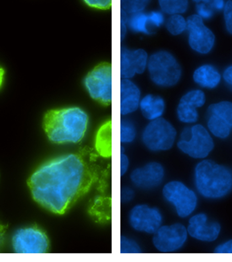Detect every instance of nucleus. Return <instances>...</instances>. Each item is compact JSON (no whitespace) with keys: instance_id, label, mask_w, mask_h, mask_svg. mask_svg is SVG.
Listing matches in <instances>:
<instances>
[{"instance_id":"1","label":"nucleus","mask_w":232,"mask_h":262,"mask_svg":"<svg viewBox=\"0 0 232 262\" xmlns=\"http://www.w3.org/2000/svg\"><path fill=\"white\" fill-rule=\"evenodd\" d=\"M86 150L62 156L39 166L27 180L33 200L56 214H64L86 195L96 180Z\"/></svg>"},{"instance_id":"2","label":"nucleus","mask_w":232,"mask_h":262,"mask_svg":"<svg viewBox=\"0 0 232 262\" xmlns=\"http://www.w3.org/2000/svg\"><path fill=\"white\" fill-rule=\"evenodd\" d=\"M88 116L80 107H66L48 111L43 128L49 140L55 143H79L83 139Z\"/></svg>"},{"instance_id":"3","label":"nucleus","mask_w":232,"mask_h":262,"mask_svg":"<svg viewBox=\"0 0 232 262\" xmlns=\"http://www.w3.org/2000/svg\"><path fill=\"white\" fill-rule=\"evenodd\" d=\"M195 185L203 198L222 199L232 191V171L212 160H203L195 169Z\"/></svg>"},{"instance_id":"4","label":"nucleus","mask_w":232,"mask_h":262,"mask_svg":"<svg viewBox=\"0 0 232 262\" xmlns=\"http://www.w3.org/2000/svg\"><path fill=\"white\" fill-rule=\"evenodd\" d=\"M147 69L152 82L161 88L176 86L182 77L180 63L168 51H158L152 54L149 57Z\"/></svg>"},{"instance_id":"5","label":"nucleus","mask_w":232,"mask_h":262,"mask_svg":"<svg viewBox=\"0 0 232 262\" xmlns=\"http://www.w3.org/2000/svg\"><path fill=\"white\" fill-rule=\"evenodd\" d=\"M177 132L174 126L164 118L153 120L144 128L143 142L152 151H164L172 148Z\"/></svg>"},{"instance_id":"6","label":"nucleus","mask_w":232,"mask_h":262,"mask_svg":"<svg viewBox=\"0 0 232 262\" xmlns=\"http://www.w3.org/2000/svg\"><path fill=\"white\" fill-rule=\"evenodd\" d=\"M87 92L94 100L102 104L112 101V66L101 63L88 73L84 81Z\"/></svg>"},{"instance_id":"7","label":"nucleus","mask_w":232,"mask_h":262,"mask_svg":"<svg viewBox=\"0 0 232 262\" xmlns=\"http://www.w3.org/2000/svg\"><path fill=\"white\" fill-rule=\"evenodd\" d=\"M164 199L171 203L180 217H187L193 213L197 206V194L180 181H171L163 189Z\"/></svg>"},{"instance_id":"8","label":"nucleus","mask_w":232,"mask_h":262,"mask_svg":"<svg viewBox=\"0 0 232 262\" xmlns=\"http://www.w3.org/2000/svg\"><path fill=\"white\" fill-rule=\"evenodd\" d=\"M188 44L192 50L200 54H208L213 50L216 36L202 18L197 14L187 18Z\"/></svg>"},{"instance_id":"9","label":"nucleus","mask_w":232,"mask_h":262,"mask_svg":"<svg viewBox=\"0 0 232 262\" xmlns=\"http://www.w3.org/2000/svg\"><path fill=\"white\" fill-rule=\"evenodd\" d=\"M191 138H181L177 147L191 158L203 159L214 149V141L208 131L201 124H196L191 128Z\"/></svg>"},{"instance_id":"10","label":"nucleus","mask_w":232,"mask_h":262,"mask_svg":"<svg viewBox=\"0 0 232 262\" xmlns=\"http://www.w3.org/2000/svg\"><path fill=\"white\" fill-rule=\"evenodd\" d=\"M12 242L13 249L18 253H45L49 249L48 236L37 227L18 230Z\"/></svg>"},{"instance_id":"11","label":"nucleus","mask_w":232,"mask_h":262,"mask_svg":"<svg viewBox=\"0 0 232 262\" xmlns=\"http://www.w3.org/2000/svg\"><path fill=\"white\" fill-rule=\"evenodd\" d=\"M207 126L215 137L225 139L232 129V102L220 101L207 110Z\"/></svg>"},{"instance_id":"12","label":"nucleus","mask_w":232,"mask_h":262,"mask_svg":"<svg viewBox=\"0 0 232 262\" xmlns=\"http://www.w3.org/2000/svg\"><path fill=\"white\" fill-rule=\"evenodd\" d=\"M187 238V228L182 224L161 226L154 233L153 245L160 252L171 253L182 248Z\"/></svg>"},{"instance_id":"13","label":"nucleus","mask_w":232,"mask_h":262,"mask_svg":"<svg viewBox=\"0 0 232 262\" xmlns=\"http://www.w3.org/2000/svg\"><path fill=\"white\" fill-rule=\"evenodd\" d=\"M129 224L137 232L154 234L163 224V215L158 208L139 205L129 212Z\"/></svg>"},{"instance_id":"14","label":"nucleus","mask_w":232,"mask_h":262,"mask_svg":"<svg viewBox=\"0 0 232 262\" xmlns=\"http://www.w3.org/2000/svg\"><path fill=\"white\" fill-rule=\"evenodd\" d=\"M149 54L142 48L121 49V76L122 79H131L134 75L146 71Z\"/></svg>"},{"instance_id":"15","label":"nucleus","mask_w":232,"mask_h":262,"mask_svg":"<svg viewBox=\"0 0 232 262\" xmlns=\"http://www.w3.org/2000/svg\"><path fill=\"white\" fill-rule=\"evenodd\" d=\"M205 94L202 90H193L186 93L179 101L176 110L179 121L188 124L197 122L199 118L197 110L205 104Z\"/></svg>"},{"instance_id":"16","label":"nucleus","mask_w":232,"mask_h":262,"mask_svg":"<svg viewBox=\"0 0 232 262\" xmlns=\"http://www.w3.org/2000/svg\"><path fill=\"white\" fill-rule=\"evenodd\" d=\"M164 179V168L161 164L151 162L133 170L130 179L140 189H152L161 185Z\"/></svg>"},{"instance_id":"17","label":"nucleus","mask_w":232,"mask_h":262,"mask_svg":"<svg viewBox=\"0 0 232 262\" xmlns=\"http://www.w3.org/2000/svg\"><path fill=\"white\" fill-rule=\"evenodd\" d=\"M188 234L200 242H213L220 234V224L208 222L204 213H199L191 217L187 227Z\"/></svg>"},{"instance_id":"18","label":"nucleus","mask_w":232,"mask_h":262,"mask_svg":"<svg viewBox=\"0 0 232 262\" xmlns=\"http://www.w3.org/2000/svg\"><path fill=\"white\" fill-rule=\"evenodd\" d=\"M141 90L129 79L121 81V115L127 116L138 110L140 106Z\"/></svg>"},{"instance_id":"19","label":"nucleus","mask_w":232,"mask_h":262,"mask_svg":"<svg viewBox=\"0 0 232 262\" xmlns=\"http://www.w3.org/2000/svg\"><path fill=\"white\" fill-rule=\"evenodd\" d=\"M193 80L202 89L214 90L220 84L222 75L214 66L204 64L194 71Z\"/></svg>"},{"instance_id":"20","label":"nucleus","mask_w":232,"mask_h":262,"mask_svg":"<svg viewBox=\"0 0 232 262\" xmlns=\"http://www.w3.org/2000/svg\"><path fill=\"white\" fill-rule=\"evenodd\" d=\"M141 112L149 121L160 118L165 111L164 98L155 95H147L140 101Z\"/></svg>"},{"instance_id":"21","label":"nucleus","mask_w":232,"mask_h":262,"mask_svg":"<svg viewBox=\"0 0 232 262\" xmlns=\"http://www.w3.org/2000/svg\"><path fill=\"white\" fill-rule=\"evenodd\" d=\"M128 27L135 33L151 34V27L149 26L148 13L144 12H135L128 14Z\"/></svg>"},{"instance_id":"22","label":"nucleus","mask_w":232,"mask_h":262,"mask_svg":"<svg viewBox=\"0 0 232 262\" xmlns=\"http://www.w3.org/2000/svg\"><path fill=\"white\" fill-rule=\"evenodd\" d=\"M161 12L168 14H183L190 6L189 0H157Z\"/></svg>"},{"instance_id":"23","label":"nucleus","mask_w":232,"mask_h":262,"mask_svg":"<svg viewBox=\"0 0 232 262\" xmlns=\"http://www.w3.org/2000/svg\"><path fill=\"white\" fill-rule=\"evenodd\" d=\"M164 25L167 31L173 36L181 35L187 31V18L182 14L169 15Z\"/></svg>"},{"instance_id":"24","label":"nucleus","mask_w":232,"mask_h":262,"mask_svg":"<svg viewBox=\"0 0 232 262\" xmlns=\"http://www.w3.org/2000/svg\"><path fill=\"white\" fill-rule=\"evenodd\" d=\"M151 0H121L122 11L128 14L144 12Z\"/></svg>"},{"instance_id":"25","label":"nucleus","mask_w":232,"mask_h":262,"mask_svg":"<svg viewBox=\"0 0 232 262\" xmlns=\"http://www.w3.org/2000/svg\"><path fill=\"white\" fill-rule=\"evenodd\" d=\"M196 5L197 15L203 20H208L214 16V9L211 0H192Z\"/></svg>"},{"instance_id":"26","label":"nucleus","mask_w":232,"mask_h":262,"mask_svg":"<svg viewBox=\"0 0 232 262\" xmlns=\"http://www.w3.org/2000/svg\"><path fill=\"white\" fill-rule=\"evenodd\" d=\"M136 137V129L134 124L128 121L121 122V142L123 143H132Z\"/></svg>"},{"instance_id":"27","label":"nucleus","mask_w":232,"mask_h":262,"mask_svg":"<svg viewBox=\"0 0 232 262\" xmlns=\"http://www.w3.org/2000/svg\"><path fill=\"white\" fill-rule=\"evenodd\" d=\"M121 253H140L142 249L134 241L122 236L121 238Z\"/></svg>"},{"instance_id":"28","label":"nucleus","mask_w":232,"mask_h":262,"mask_svg":"<svg viewBox=\"0 0 232 262\" xmlns=\"http://www.w3.org/2000/svg\"><path fill=\"white\" fill-rule=\"evenodd\" d=\"M148 19L151 28H160L165 24V16L164 12L160 11H152L148 12Z\"/></svg>"},{"instance_id":"29","label":"nucleus","mask_w":232,"mask_h":262,"mask_svg":"<svg viewBox=\"0 0 232 262\" xmlns=\"http://www.w3.org/2000/svg\"><path fill=\"white\" fill-rule=\"evenodd\" d=\"M223 12L225 29L232 35V0H226Z\"/></svg>"},{"instance_id":"30","label":"nucleus","mask_w":232,"mask_h":262,"mask_svg":"<svg viewBox=\"0 0 232 262\" xmlns=\"http://www.w3.org/2000/svg\"><path fill=\"white\" fill-rule=\"evenodd\" d=\"M84 2L92 8L107 10L112 6V0H83Z\"/></svg>"},{"instance_id":"31","label":"nucleus","mask_w":232,"mask_h":262,"mask_svg":"<svg viewBox=\"0 0 232 262\" xmlns=\"http://www.w3.org/2000/svg\"><path fill=\"white\" fill-rule=\"evenodd\" d=\"M128 14L124 11H121V38L122 39L125 38L126 33L128 31Z\"/></svg>"},{"instance_id":"32","label":"nucleus","mask_w":232,"mask_h":262,"mask_svg":"<svg viewBox=\"0 0 232 262\" xmlns=\"http://www.w3.org/2000/svg\"><path fill=\"white\" fill-rule=\"evenodd\" d=\"M129 166V159L124 154L123 147H121V176H123L128 170Z\"/></svg>"},{"instance_id":"33","label":"nucleus","mask_w":232,"mask_h":262,"mask_svg":"<svg viewBox=\"0 0 232 262\" xmlns=\"http://www.w3.org/2000/svg\"><path fill=\"white\" fill-rule=\"evenodd\" d=\"M215 253H232V239L217 246L214 250Z\"/></svg>"},{"instance_id":"34","label":"nucleus","mask_w":232,"mask_h":262,"mask_svg":"<svg viewBox=\"0 0 232 262\" xmlns=\"http://www.w3.org/2000/svg\"><path fill=\"white\" fill-rule=\"evenodd\" d=\"M134 191L130 188H123L122 191V201H130L134 198Z\"/></svg>"},{"instance_id":"35","label":"nucleus","mask_w":232,"mask_h":262,"mask_svg":"<svg viewBox=\"0 0 232 262\" xmlns=\"http://www.w3.org/2000/svg\"><path fill=\"white\" fill-rule=\"evenodd\" d=\"M223 80L229 86H232V65L228 67L224 71H223Z\"/></svg>"},{"instance_id":"36","label":"nucleus","mask_w":232,"mask_h":262,"mask_svg":"<svg viewBox=\"0 0 232 262\" xmlns=\"http://www.w3.org/2000/svg\"><path fill=\"white\" fill-rule=\"evenodd\" d=\"M211 1H212V7L214 11H218V12L223 11L226 2L225 0H211Z\"/></svg>"},{"instance_id":"37","label":"nucleus","mask_w":232,"mask_h":262,"mask_svg":"<svg viewBox=\"0 0 232 262\" xmlns=\"http://www.w3.org/2000/svg\"><path fill=\"white\" fill-rule=\"evenodd\" d=\"M6 228H7V227L0 224V248H1L4 243V236L6 233Z\"/></svg>"},{"instance_id":"38","label":"nucleus","mask_w":232,"mask_h":262,"mask_svg":"<svg viewBox=\"0 0 232 262\" xmlns=\"http://www.w3.org/2000/svg\"><path fill=\"white\" fill-rule=\"evenodd\" d=\"M4 75H5V71L2 68H0V88L2 86L4 81Z\"/></svg>"}]
</instances>
